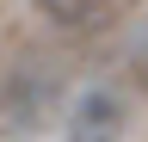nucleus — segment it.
<instances>
[{"label":"nucleus","mask_w":148,"mask_h":142,"mask_svg":"<svg viewBox=\"0 0 148 142\" xmlns=\"http://www.w3.org/2000/svg\"><path fill=\"white\" fill-rule=\"evenodd\" d=\"M43 74L37 68H18V74H6L0 80V117L12 123V130H25V123H37L43 117Z\"/></svg>","instance_id":"obj_2"},{"label":"nucleus","mask_w":148,"mask_h":142,"mask_svg":"<svg viewBox=\"0 0 148 142\" xmlns=\"http://www.w3.org/2000/svg\"><path fill=\"white\" fill-rule=\"evenodd\" d=\"M123 99L99 86V93H80V105L68 111V142H123Z\"/></svg>","instance_id":"obj_1"},{"label":"nucleus","mask_w":148,"mask_h":142,"mask_svg":"<svg viewBox=\"0 0 148 142\" xmlns=\"http://www.w3.org/2000/svg\"><path fill=\"white\" fill-rule=\"evenodd\" d=\"M43 19L62 25V31H105L117 12H111V6H43Z\"/></svg>","instance_id":"obj_3"}]
</instances>
